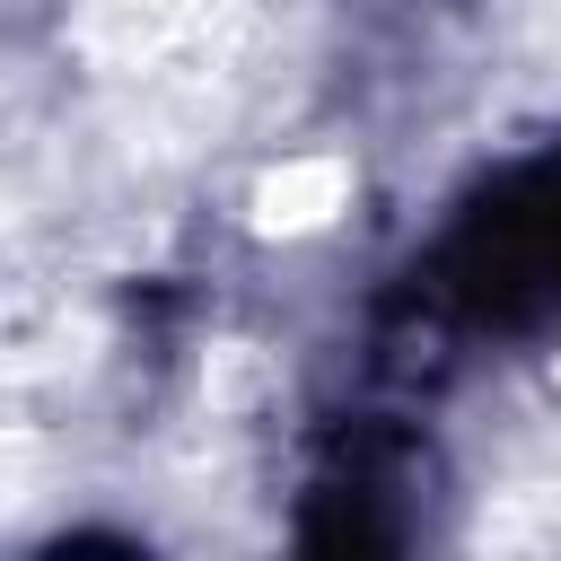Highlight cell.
Returning a JSON list of instances; mask_svg holds the SVG:
<instances>
[{
  "label": "cell",
  "instance_id": "1",
  "mask_svg": "<svg viewBox=\"0 0 561 561\" xmlns=\"http://www.w3.org/2000/svg\"><path fill=\"white\" fill-rule=\"evenodd\" d=\"M202 9H210V0H79L70 44H79L88 61H105V70H140V61H158L175 35H193Z\"/></svg>",
  "mask_w": 561,
  "mask_h": 561
},
{
  "label": "cell",
  "instance_id": "2",
  "mask_svg": "<svg viewBox=\"0 0 561 561\" xmlns=\"http://www.w3.org/2000/svg\"><path fill=\"white\" fill-rule=\"evenodd\" d=\"M342 202H351V167H342V158H280V167L254 184V228H263V237H307V228H324Z\"/></svg>",
  "mask_w": 561,
  "mask_h": 561
},
{
  "label": "cell",
  "instance_id": "3",
  "mask_svg": "<svg viewBox=\"0 0 561 561\" xmlns=\"http://www.w3.org/2000/svg\"><path fill=\"white\" fill-rule=\"evenodd\" d=\"M202 394H210V412H245L254 394H272V359H263L254 342H228V351H210Z\"/></svg>",
  "mask_w": 561,
  "mask_h": 561
}]
</instances>
